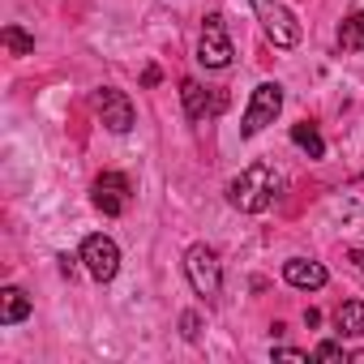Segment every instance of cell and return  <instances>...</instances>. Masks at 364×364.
I'll return each mask as SVG.
<instances>
[{"instance_id":"cell-16","label":"cell","mask_w":364,"mask_h":364,"mask_svg":"<svg viewBox=\"0 0 364 364\" xmlns=\"http://www.w3.org/2000/svg\"><path fill=\"white\" fill-rule=\"evenodd\" d=\"M313 360H347V351H343V343H317V351H313Z\"/></svg>"},{"instance_id":"cell-12","label":"cell","mask_w":364,"mask_h":364,"mask_svg":"<svg viewBox=\"0 0 364 364\" xmlns=\"http://www.w3.org/2000/svg\"><path fill=\"white\" fill-rule=\"evenodd\" d=\"M334 330H338V338H360V334H364V300H347V304H338V313H334Z\"/></svg>"},{"instance_id":"cell-19","label":"cell","mask_w":364,"mask_h":364,"mask_svg":"<svg viewBox=\"0 0 364 364\" xmlns=\"http://www.w3.org/2000/svg\"><path fill=\"white\" fill-rule=\"evenodd\" d=\"M347 262H351V266L364 274V249H351V253H347Z\"/></svg>"},{"instance_id":"cell-4","label":"cell","mask_w":364,"mask_h":364,"mask_svg":"<svg viewBox=\"0 0 364 364\" xmlns=\"http://www.w3.org/2000/svg\"><path fill=\"white\" fill-rule=\"evenodd\" d=\"M253 14H257L266 39H270L274 48H296V43H300V22L291 18L287 5H279V0H253Z\"/></svg>"},{"instance_id":"cell-2","label":"cell","mask_w":364,"mask_h":364,"mask_svg":"<svg viewBox=\"0 0 364 364\" xmlns=\"http://www.w3.org/2000/svg\"><path fill=\"white\" fill-rule=\"evenodd\" d=\"M283 112V86L279 82H262L245 107V120H240V137H257L266 124H274V116Z\"/></svg>"},{"instance_id":"cell-20","label":"cell","mask_w":364,"mask_h":364,"mask_svg":"<svg viewBox=\"0 0 364 364\" xmlns=\"http://www.w3.org/2000/svg\"><path fill=\"white\" fill-rule=\"evenodd\" d=\"M304 326H309V330L321 326V313H317V309H304Z\"/></svg>"},{"instance_id":"cell-11","label":"cell","mask_w":364,"mask_h":364,"mask_svg":"<svg viewBox=\"0 0 364 364\" xmlns=\"http://www.w3.org/2000/svg\"><path fill=\"white\" fill-rule=\"evenodd\" d=\"M31 317V296L22 287H0V326H18Z\"/></svg>"},{"instance_id":"cell-8","label":"cell","mask_w":364,"mask_h":364,"mask_svg":"<svg viewBox=\"0 0 364 364\" xmlns=\"http://www.w3.org/2000/svg\"><path fill=\"white\" fill-rule=\"evenodd\" d=\"M95 107H99V116H103V124H107L112 133H129V129H133V103H129L124 90L103 86V90L95 95Z\"/></svg>"},{"instance_id":"cell-7","label":"cell","mask_w":364,"mask_h":364,"mask_svg":"<svg viewBox=\"0 0 364 364\" xmlns=\"http://www.w3.org/2000/svg\"><path fill=\"white\" fill-rule=\"evenodd\" d=\"M129 198H133V185H129V176H120V171H103L95 180V193H90V202L103 215H112V219L129 210Z\"/></svg>"},{"instance_id":"cell-3","label":"cell","mask_w":364,"mask_h":364,"mask_svg":"<svg viewBox=\"0 0 364 364\" xmlns=\"http://www.w3.org/2000/svg\"><path fill=\"white\" fill-rule=\"evenodd\" d=\"M185 274H189V283H193V291L198 296H219V287H223V266H219V253L210 249V245H193L189 253H185Z\"/></svg>"},{"instance_id":"cell-13","label":"cell","mask_w":364,"mask_h":364,"mask_svg":"<svg viewBox=\"0 0 364 364\" xmlns=\"http://www.w3.org/2000/svg\"><path fill=\"white\" fill-rule=\"evenodd\" d=\"M338 48L343 52H364V14H347L338 26Z\"/></svg>"},{"instance_id":"cell-5","label":"cell","mask_w":364,"mask_h":364,"mask_svg":"<svg viewBox=\"0 0 364 364\" xmlns=\"http://www.w3.org/2000/svg\"><path fill=\"white\" fill-rule=\"evenodd\" d=\"M198 60L206 69H228L232 65V39H228V26L219 14H210L202 22V39H198Z\"/></svg>"},{"instance_id":"cell-17","label":"cell","mask_w":364,"mask_h":364,"mask_svg":"<svg viewBox=\"0 0 364 364\" xmlns=\"http://www.w3.org/2000/svg\"><path fill=\"white\" fill-rule=\"evenodd\" d=\"M274 360H296V364H304L309 351H300V347H274Z\"/></svg>"},{"instance_id":"cell-6","label":"cell","mask_w":364,"mask_h":364,"mask_svg":"<svg viewBox=\"0 0 364 364\" xmlns=\"http://www.w3.org/2000/svg\"><path fill=\"white\" fill-rule=\"evenodd\" d=\"M82 262H86L90 279L112 283L116 270H120V249H116L112 236H86V240H82Z\"/></svg>"},{"instance_id":"cell-14","label":"cell","mask_w":364,"mask_h":364,"mask_svg":"<svg viewBox=\"0 0 364 364\" xmlns=\"http://www.w3.org/2000/svg\"><path fill=\"white\" fill-rule=\"evenodd\" d=\"M291 141H296L309 159H326V141H321V133H317L313 124H291Z\"/></svg>"},{"instance_id":"cell-1","label":"cell","mask_w":364,"mask_h":364,"mask_svg":"<svg viewBox=\"0 0 364 364\" xmlns=\"http://www.w3.org/2000/svg\"><path fill=\"white\" fill-rule=\"evenodd\" d=\"M279 171L274 167H266V163H249L232 185H228V202L236 206V210H245V215H262L274 198H279Z\"/></svg>"},{"instance_id":"cell-10","label":"cell","mask_w":364,"mask_h":364,"mask_svg":"<svg viewBox=\"0 0 364 364\" xmlns=\"http://www.w3.org/2000/svg\"><path fill=\"white\" fill-rule=\"evenodd\" d=\"M180 99H185V116H189V120H206V116L215 112V99H210V90H206L202 82H193V77H185V82H180Z\"/></svg>"},{"instance_id":"cell-9","label":"cell","mask_w":364,"mask_h":364,"mask_svg":"<svg viewBox=\"0 0 364 364\" xmlns=\"http://www.w3.org/2000/svg\"><path fill=\"white\" fill-rule=\"evenodd\" d=\"M283 279L291 283V287H300V291H317V287H326V266L321 262H309V257H291V262H283Z\"/></svg>"},{"instance_id":"cell-18","label":"cell","mask_w":364,"mask_h":364,"mask_svg":"<svg viewBox=\"0 0 364 364\" xmlns=\"http://www.w3.org/2000/svg\"><path fill=\"white\" fill-rule=\"evenodd\" d=\"M180 326H185V338H198V313H185Z\"/></svg>"},{"instance_id":"cell-15","label":"cell","mask_w":364,"mask_h":364,"mask_svg":"<svg viewBox=\"0 0 364 364\" xmlns=\"http://www.w3.org/2000/svg\"><path fill=\"white\" fill-rule=\"evenodd\" d=\"M0 39H5V48H9L14 56H31V52H35V39H31L22 26H5V35H0Z\"/></svg>"}]
</instances>
